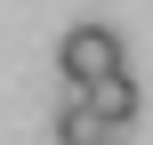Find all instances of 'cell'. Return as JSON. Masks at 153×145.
Masks as SVG:
<instances>
[{"label":"cell","instance_id":"cell-2","mask_svg":"<svg viewBox=\"0 0 153 145\" xmlns=\"http://www.w3.org/2000/svg\"><path fill=\"white\" fill-rule=\"evenodd\" d=\"M81 97H89V113H97L105 129H129V121H137V73H129V65L105 73V81H89Z\"/></svg>","mask_w":153,"mask_h":145},{"label":"cell","instance_id":"cell-3","mask_svg":"<svg viewBox=\"0 0 153 145\" xmlns=\"http://www.w3.org/2000/svg\"><path fill=\"white\" fill-rule=\"evenodd\" d=\"M81 137H105V121L89 113L81 89H65V105H56V145H81Z\"/></svg>","mask_w":153,"mask_h":145},{"label":"cell","instance_id":"cell-4","mask_svg":"<svg viewBox=\"0 0 153 145\" xmlns=\"http://www.w3.org/2000/svg\"><path fill=\"white\" fill-rule=\"evenodd\" d=\"M81 145H113V129H105V137H81Z\"/></svg>","mask_w":153,"mask_h":145},{"label":"cell","instance_id":"cell-1","mask_svg":"<svg viewBox=\"0 0 153 145\" xmlns=\"http://www.w3.org/2000/svg\"><path fill=\"white\" fill-rule=\"evenodd\" d=\"M121 65H129V48H121L113 24H73V32L56 40V73H65V89H89V81L121 73Z\"/></svg>","mask_w":153,"mask_h":145}]
</instances>
